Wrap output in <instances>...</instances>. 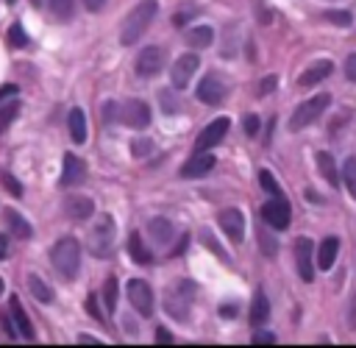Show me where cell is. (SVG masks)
Instances as JSON below:
<instances>
[{
	"label": "cell",
	"instance_id": "54",
	"mask_svg": "<svg viewBox=\"0 0 356 348\" xmlns=\"http://www.w3.org/2000/svg\"><path fill=\"white\" fill-rule=\"evenodd\" d=\"M3 290H6V284H3V278H0V292H3Z\"/></svg>",
	"mask_w": 356,
	"mask_h": 348
},
{
	"label": "cell",
	"instance_id": "35",
	"mask_svg": "<svg viewBox=\"0 0 356 348\" xmlns=\"http://www.w3.org/2000/svg\"><path fill=\"white\" fill-rule=\"evenodd\" d=\"M323 19H331L334 25H339V28H348V25H353V17H350V11H323Z\"/></svg>",
	"mask_w": 356,
	"mask_h": 348
},
{
	"label": "cell",
	"instance_id": "6",
	"mask_svg": "<svg viewBox=\"0 0 356 348\" xmlns=\"http://www.w3.org/2000/svg\"><path fill=\"white\" fill-rule=\"evenodd\" d=\"M261 220H264L270 228H275V231L289 228L292 212H289V203L284 200V195H273V198L261 206Z\"/></svg>",
	"mask_w": 356,
	"mask_h": 348
},
{
	"label": "cell",
	"instance_id": "10",
	"mask_svg": "<svg viewBox=\"0 0 356 348\" xmlns=\"http://www.w3.org/2000/svg\"><path fill=\"white\" fill-rule=\"evenodd\" d=\"M197 67H200V58H197L195 53H184V56H178V61H175L172 70H170L172 86H175L178 92L186 89V86H189V78L197 72Z\"/></svg>",
	"mask_w": 356,
	"mask_h": 348
},
{
	"label": "cell",
	"instance_id": "18",
	"mask_svg": "<svg viewBox=\"0 0 356 348\" xmlns=\"http://www.w3.org/2000/svg\"><path fill=\"white\" fill-rule=\"evenodd\" d=\"M331 70H334V64H331V61H314L312 67H306V70L300 72L298 86H314V84H320L323 78H328V75H331Z\"/></svg>",
	"mask_w": 356,
	"mask_h": 348
},
{
	"label": "cell",
	"instance_id": "26",
	"mask_svg": "<svg viewBox=\"0 0 356 348\" xmlns=\"http://www.w3.org/2000/svg\"><path fill=\"white\" fill-rule=\"evenodd\" d=\"M128 253H131V259L139 262V264H150V262H153V253H150V248L142 242L139 234H131V237H128Z\"/></svg>",
	"mask_w": 356,
	"mask_h": 348
},
{
	"label": "cell",
	"instance_id": "39",
	"mask_svg": "<svg viewBox=\"0 0 356 348\" xmlns=\"http://www.w3.org/2000/svg\"><path fill=\"white\" fill-rule=\"evenodd\" d=\"M0 181H3V184H6V189H8V192H11V195H17V198H19V195H22V187H19V184H17V178H14V175H11V173H0Z\"/></svg>",
	"mask_w": 356,
	"mask_h": 348
},
{
	"label": "cell",
	"instance_id": "53",
	"mask_svg": "<svg viewBox=\"0 0 356 348\" xmlns=\"http://www.w3.org/2000/svg\"><path fill=\"white\" fill-rule=\"evenodd\" d=\"M350 326H356V295L350 298Z\"/></svg>",
	"mask_w": 356,
	"mask_h": 348
},
{
	"label": "cell",
	"instance_id": "44",
	"mask_svg": "<svg viewBox=\"0 0 356 348\" xmlns=\"http://www.w3.org/2000/svg\"><path fill=\"white\" fill-rule=\"evenodd\" d=\"M86 312H89L95 320H100V323H103V312L97 309V298H95V295H89V298H86Z\"/></svg>",
	"mask_w": 356,
	"mask_h": 348
},
{
	"label": "cell",
	"instance_id": "24",
	"mask_svg": "<svg viewBox=\"0 0 356 348\" xmlns=\"http://www.w3.org/2000/svg\"><path fill=\"white\" fill-rule=\"evenodd\" d=\"M267 317H270V301H267V295L261 290H256L253 303H250V323L261 326V323H267Z\"/></svg>",
	"mask_w": 356,
	"mask_h": 348
},
{
	"label": "cell",
	"instance_id": "46",
	"mask_svg": "<svg viewBox=\"0 0 356 348\" xmlns=\"http://www.w3.org/2000/svg\"><path fill=\"white\" fill-rule=\"evenodd\" d=\"M275 84H278V78H275V75H267V78L259 84V95H270V92L275 89Z\"/></svg>",
	"mask_w": 356,
	"mask_h": 348
},
{
	"label": "cell",
	"instance_id": "17",
	"mask_svg": "<svg viewBox=\"0 0 356 348\" xmlns=\"http://www.w3.org/2000/svg\"><path fill=\"white\" fill-rule=\"evenodd\" d=\"M64 212H67V217L70 220H89L92 217V212H95V200L92 198H83V195H75V198H67V203H64Z\"/></svg>",
	"mask_w": 356,
	"mask_h": 348
},
{
	"label": "cell",
	"instance_id": "22",
	"mask_svg": "<svg viewBox=\"0 0 356 348\" xmlns=\"http://www.w3.org/2000/svg\"><path fill=\"white\" fill-rule=\"evenodd\" d=\"M147 234L153 237L156 245H167V242L172 239L175 228H172V223H170L167 217H153V220L147 223Z\"/></svg>",
	"mask_w": 356,
	"mask_h": 348
},
{
	"label": "cell",
	"instance_id": "37",
	"mask_svg": "<svg viewBox=\"0 0 356 348\" xmlns=\"http://www.w3.org/2000/svg\"><path fill=\"white\" fill-rule=\"evenodd\" d=\"M259 184H261V189H267L270 195H281V189H278V184H275V178H273L270 170H261V173H259Z\"/></svg>",
	"mask_w": 356,
	"mask_h": 348
},
{
	"label": "cell",
	"instance_id": "36",
	"mask_svg": "<svg viewBox=\"0 0 356 348\" xmlns=\"http://www.w3.org/2000/svg\"><path fill=\"white\" fill-rule=\"evenodd\" d=\"M150 150H153V142L150 139H145V136H139V139H134L131 142V156H150Z\"/></svg>",
	"mask_w": 356,
	"mask_h": 348
},
{
	"label": "cell",
	"instance_id": "21",
	"mask_svg": "<svg viewBox=\"0 0 356 348\" xmlns=\"http://www.w3.org/2000/svg\"><path fill=\"white\" fill-rule=\"evenodd\" d=\"M67 128H70V136H72V142L75 145H81V142H86V114H83V109H70V117H67Z\"/></svg>",
	"mask_w": 356,
	"mask_h": 348
},
{
	"label": "cell",
	"instance_id": "52",
	"mask_svg": "<svg viewBox=\"0 0 356 348\" xmlns=\"http://www.w3.org/2000/svg\"><path fill=\"white\" fill-rule=\"evenodd\" d=\"M78 342H81V345H97V340H95V337H89V334H81V337H78Z\"/></svg>",
	"mask_w": 356,
	"mask_h": 348
},
{
	"label": "cell",
	"instance_id": "14",
	"mask_svg": "<svg viewBox=\"0 0 356 348\" xmlns=\"http://www.w3.org/2000/svg\"><path fill=\"white\" fill-rule=\"evenodd\" d=\"M211 167H214V156H211L209 150H197L195 156H189V159L184 161L181 178H200V175H206Z\"/></svg>",
	"mask_w": 356,
	"mask_h": 348
},
{
	"label": "cell",
	"instance_id": "33",
	"mask_svg": "<svg viewBox=\"0 0 356 348\" xmlns=\"http://www.w3.org/2000/svg\"><path fill=\"white\" fill-rule=\"evenodd\" d=\"M8 45H11V47H28V33L22 31L19 22H14V25L8 28Z\"/></svg>",
	"mask_w": 356,
	"mask_h": 348
},
{
	"label": "cell",
	"instance_id": "47",
	"mask_svg": "<svg viewBox=\"0 0 356 348\" xmlns=\"http://www.w3.org/2000/svg\"><path fill=\"white\" fill-rule=\"evenodd\" d=\"M153 334H156V342H164V345H170V342H172V334H170L164 326H159Z\"/></svg>",
	"mask_w": 356,
	"mask_h": 348
},
{
	"label": "cell",
	"instance_id": "20",
	"mask_svg": "<svg viewBox=\"0 0 356 348\" xmlns=\"http://www.w3.org/2000/svg\"><path fill=\"white\" fill-rule=\"evenodd\" d=\"M8 312H11V317H14L17 329H19V334H22L25 340H33V337H36V334H33V326H31V320H28V315H25V309H22V303H19L17 295L8 298Z\"/></svg>",
	"mask_w": 356,
	"mask_h": 348
},
{
	"label": "cell",
	"instance_id": "29",
	"mask_svg": "<svg viewBox=\"0 0 356 348\" xmlns=\"http://www.w3.org/2000/svg\"><path fill=\"white\" fill-rule=\"evenodd\" d=\"M28 287H31V292H33L36 301H42V303H50V301H53V290H50L47 281H42L39 276H28Z\"/></svg>",
	"mask_w": 356,
	"mask_h": 348
},
{
	"label": "cell",
	"instance_id": "28",
	"mask_svg": "<svg viewBox=\"0 0 356 348\" xmlns=\"http://www.w3.org/2000/svg\"><path fill=\"white\" fill-rule=\"evenodd\" d=\"M317 167H320L323 178H325L331 187H337V184H339V178H337V170H334V159H331V153L320 150V153H317Z\"/></svg>",
	"mask_w": 356,
	"mask_h": 348
},
{
	"label": "cell",
	"instance_id": "16",
	"mask_svg": "<svg viewBox=\"0 0 356 348\" xmlns=\"http://www.w3.org/2000/svg\"><path fill=\"white\" fill-rule=\"evenodd\" d=\"M295 262H298V276L303 281H312L314 278V264H312V239L300 237L295 242Z\"/></svg>",
	"mask_w": 356,
	"mask_h": 348
},
{
	"label": "cell",
	"instance_id": "27",
	"mask_svg": "<svg viewBox=\"0 0 356 348\" xmlns=\"http://www.w3.org/2000/svg\"><path fill=\"white\" fill-rule=\"evenodd\" d=\"M17 111H19V97H17V95H14V97L0 100V131H6V128H8V122L17 117Z\"/></svg>",
	"mask_w": 356,
	"mask_h": 348
},
{
	"label": "cell",
	"instance_id": "31",
	"mask_svg": "<svg viewBox=\"0 0 356 348\" xmlns=\"http://www.w3.org/2000/svg\"><path fill=\"white\" fill-rule=\"evenodd\" d=\"M342 178H345L348 192H350L353 200H356V156H348V159H345V164H342Z\"/></svg>",
	"mask_w": 356,
	"mask_h": 348
},
{
	"label": "cell",
	"instance_id": "50",
	"mask_svg": "<svg viewBox=\"0 0 356 348\" xmlns=\"http://www.w3.org/2000/svg\"><path fill=\"white\" fill-rule=\"evenodd\" d=\"M8 256V239H6V234H0V259H6Z\"/></svg>",
	"mask_w": 356,
	"mask_h": 348
},
{
	"label": "cell",
	"instance_id": "8",
	"mask_svg": "<svg viewBox=\"0 0 356 348\" xmlns=\"http://www.w3.org/2000/svg\"><path fill=\"white\" fill-rule=\"evenodd\" d=\"M128 301H131L134 312H139L142 317H150L153 315V290H150L147 281L131 278L128 281Z\"/></svg>",
	"mask_w": 356,
	"mask_h": 348
},
{
	"label": "cell",
	"instance_id": "15",
	"mask_svg": "<svg viewBox=\"0 0 356 348\" xmlns=\"http://www.w3.org/2000/svg\"><path fill=\"white\" fill-rule=\"evenodd\" d=\"M220 228L228 234L231 242H242L245 237V217L239 209H222L220 212Z\"/></svg>",
	"mask_w": 356,
	"mask_h": 348
},
{
	"label": "cell",
	"instance_id": "48",
	"mask_svg": "<svg viewBox=\"0 0 356 348\" xmlns=\"http://www.w3.org/2000/svg\"><path fill=\"white\" fill-rule=\"evenodd\" d=\"M17 95V86L14 84H6V86H0V100H6V97H14Z\"/></svg>",
	"mask_w": 356,
	"mask_h": 348
},
{
	"label": "cell",
	"instance_id": "40",
	"mask_svg": "<svg viewBox=\"0 0 356 348\" xmlns=\"http://www.w3.org/2000/svg\"><path fill=\"white\" fill-rule=\"evenodd\" d=\"M242 128H245L248 136H256V134H259V117H256V114H248V117L242 120Z\"/></svg>",
	"mask_w": 356,
	"mask_h": 348
},
{
	"label": "cell",
	"instance_id": "3",
	"mask_svg": "<svg viewBox=\"0 0 356 348\" xmlns=\"http://www.w3.org/2000/svg\"><path fill=\"white\" fill-rule=\"evenodd\" d=\"M114 217L111 214H100L92 228H89V253L97 259H108L114 253Z\"/></svg>",
	"mask_w": 356,
	"mask_h": 348
},
{
	"label": "cell",
	"instance_id": "11",
	"mask_svg": "<svg viewBox=\"0 0 356 348\" xmlns=\"http://www.w3.org/2000/svg\"><path fill=\"white\" fill-rule=\"evenodd\" d=\"M228 128H231V120H228V117H217V120H211V122L197 134L195 148H197V150H209V148L220 145L222 136L228 134Z\"/></svg>",
	"mask_w": 356,
	"mask_h": 348
},
{
	"label": "cell",
	"instance_id": "9",
	"mask_svg": "<svg viewBox=\"0 0 356 348\" xmlns=\"http://www.w3.org/2000/svg\"><path fill=\"white\" fill-rule=\"evenodd\" d=\"M161 67H164V50H161L159 45H147V47L139 50V56H136V72H139L142 78L159 75Z\"/></svg>",
	"mask_w": 356,
	"mask_h": 348
},
{
	"label": "cell",
	"instance_id": "30",
	"mask_svg": "<svg viewBox=\"0 0 356 348\" xmlns=\"http://www.w3.org/2000/svg\"><path fill=\"white\" fill-rule=\"evenodd\" d=\"M44 3L56 19H70L75 14V0H44Z\"/></svg>",
	"mask_w": 356,
	"mask_h": 348
},
{
	"label": "cell",
	"instance_id": "55",
	"mask_svg": "<svg viewBox=\"0 0 356 348\" xmlns=\"http://www.w3.org/2000/svg\"><path fill=\"white\" fill-rule=\"evenodd\" d=\"M6 3H8V6H14V3H17V0H6Z\"/></svg>",
	"mask_w": 356,
	"mask_h": 348
},
{
	"label": "cell",
	"instance_id": "49",
	"mask_svg": "<svg viewBox=\"0 0 356 348\" xmlns=\"http://www.w3.org/2000/svg\"><path fill=\"white\" fill-rule=\"evenodd\" d=\"M83 3H86L89 11H100V8L106 6V0H83Z\"/></svg>",
	"mask_w": 356,
	"mask_h": 348
},
{
	"label": "cell",
	"instance_id": "13",
	"mask_svg": "<svg viewBox=\"0 0 356 348\" xmlns=\"http://www.w3.org/2000/svg\"><path fill=\"white\" fill-rule=\"evenodd\" d=\"M83 178H86V164L75 156V153H67L64 156V164H61V187H78V184H83Z\"/></svg>",
	"mask_w": 356,
	"mask_h": 348
},
{
	"label": "cell",
	"instance_id": "41",
	"mask_svg": "<svg viewBox=\"0 0 356 348\" xmlns=\"http://www.w3.org/2000/svg\"><path fill=\"white\" fill-rule=\"evenodd\" d=\"M117 111H120V106H117L114 100H106V103H103V120H106V122H108V120H117V117H120Z\"/></svg>",
	"mask_w": 356,
	"mask_h": 348
},
{
	"label": "cell",
	"instance_id": "19",
	"mask_svg": "<svg viewBox=\"0 0 356 348\" xmlns=\"http://www.w3.org/2000/svg\"><path fill=\"white\" fill-rule=\"evenodd\" d=\"M337 253H339V239L337 237H325L317 248V267L320 270H331L334 262H337Z\"/></svg>",
	"mask_w": 356,
	"mask_h": 348
},
{
	"label": "cell",
	"instance_id": "7",
	"mask_svg": "<svg viewBox=\"0 0 356 348\" xmlns=\"http://www.w3.org/2000/svg\"><path fill=\"white\" fill-rule=\"evenodd\" d=\"M195 95H197V100H200V103H206V106H220V103L225 100L228 89H225V81H222L220 75L209 72V75H203V78H200V84H197V89H195Z\"/></svg>",
	"mask_w": 356,
	"mask_h": 348
},
{
	"label": "cell",
	"instance_id": "34",
	"mask_svg": "<svg viewBox=\"0 0 356 348\" xmlns=\"http://www.w3.org/2000/svg\"><path fill=\"white\" fill-rule=\"evenodd\" d=\"M103 301H106V306L114 312V306H117V278H114V276H108V278H106V287H103Z\"/></svg>",
	"mask_w": 356,
	"mask_h": 348
},
{
	"label": "cell",
	"instance_id": "56",
	"mask_svg": "<svg viewBox=\"0 0 356 348\" xmlns=\"http://www.w3.org/2000/svg\"><path fill=\"white\" fill-rule=\"evenodd\" d=\"M33 3H36V6H39V3H42V0H33Z\"/></svg>",
	"mask_w": 356,
	"mask_h": 348
},
{
	"label": "cell",
	"instance_id": "32",
	"mask_svg": "<svg viewBox=\"0 0 356 348\" xmlns=\"http://www.w3.org/2000/svg\"><path fill=\"white\" fill-rule=\"evenodd\" d=\"M159 103H161V111H164V114H178V111H181L178 97H175L170 89H161V92H159Z\"/></svg>",
	"mask_w": 356,
	"mask_h": 348
},
{
	"label": "cell",
	"instance_id": "4",
	"mask_svg": "<svg viewBox=\"0 0 356 348\" xmlns=\"http://www.w3.org/2000/svg\"><path fill=\"white\" fill-rule=\"evenodd\" d=\"M192 301H195V284L192 281H178L172 284L167 292H164V312L172 317V320H186L189 317V309H192Z\"/></svg>",
	"mask_w": 356,
	"mask_h": 348
},
{
	"label": "cell",
	"instance_id": "38",
	"mask_svg": "<svg viewBox=\"0 0 356 348\" xmlns=\"http://www.w3.org/2000/svg\"><path fill=\"white\" fill-rule=\"evenodd\" d=\"M14 317H11V312L8 315H0V326L6 329V334H8V340H17V337H22L19 334V329H17V323H11Z\"/></svg>",
	"mask_w": 356,
	"mask_h": 348
},
{
	"label": "cell",
	"instance_id": "12",
	"mask_svg": "<svg viewBox=\"0 0 356 348\" xmlns=\"http://www.w3.org/2000/svg\"><path fill=\"white\" fill-rule=\"evenodd\" d=\"M120 117H122V122L131 125L134 131H142V128L150 125V117H153V114H150V106H147L145 100H128V103L122 106Z\"/></svg>",
	"mask_w": 356,
	"mask_h": 348
},
{
	"label": "cell",
	"instance_id": "43",
	"mask_svg": "<svg viewBox=\"0 0 356 348\" xmlns=\"http://www.w3.org/2000/svg\"><path fill=\"white\" fill-rule=\"evenodd\" d=\"M259 239H261V251H264L267 256H273V253H275V239H273V237H267L264 231H259Z\"/></svg>",
	"mask_w": 356,
	"mask_h": 348
},
{
	"label": "cell",
	"instance_id": "51",
	"mask_svg": "<svg viewBox=\"0 0 356 348\" xmlns=\"http://www.w3.org/2000/svg\"><path fill=\"white\" fill-rule=\"evenodd\" d=\"M236 315V306H220V317H234Z\"/></svg>",
	"mask_w": 356,
	"mask_h": 348
},
{
	"label": "cell",
	"instance_id": "2",
	"mask_svg": "<svg viewBox=\"0 0 356 348\" xmlns=\"http://www.w3.org/2000/svg\"><path fill=\"white\" fill-rule=\"evenodd\" d=\"M50 262H53V270L64 281H72L78 276V267H81V245H78V239L61 237L50 251Z\"/></svg>",
	"mask_w": 356,
	"mask_h": 348
},
{
	"label": "cell",
	"instance_id": "42",
	"mask_svg": "<svg viewBox=\"0 0 356 348\" xmlns=\"http://www.w3.org/2000/svg\"><path fill=\"white\" fill-rule=\"evenodd\" d=\"M250 342H253V345H273V342H275V334H270V331H256Z\"/></svg>",
	"mask_w": 356,
	"mask_h": 348
},
{
	"label": "cell",
	"instance_id": "1",
	"mask_svg": "<svg viewBox=\"0 0 356 348\" xmlns=\"http://www.w3.org/2000/svg\"><path fill=\"white\" fill-rule=\"evenodd\" d=\"M156 14H159V3H156V0H139V3L134 6V11L125 17V22H122L120 42H122L125 47L136 45L139 36H142V33L150 28V22L156 19Z\"/></svg>",
	"mask_w": 356,
	"mask_h": 348
},
{
	"label": "cell",
	"instance_id": "45",
	"mask_svg": "<svg viewBox=\"0 0 356 348\" xmlns=\"http://www.w3.org/2000/svg\"><path fill=\"white\" fill-rule=\"evenodd\" d=\"M345 75H348V81L356 84V53H350V56L345 58Z\"/></svg>",
	"mask_w": 356,
	"mask_h": 348
},
{
	"label": "cell",
	"instance_id": "25",
	"mask_svg": "<svg viewBox=\"0 0 356 348\" xmlns=\"http://www.w3.org/2000/svg\"><path fill=\"white\" fill-rule=\"evenodd\" d=\"M214 42V31L209 25H195L186 31V45L189 47H209Z\"/></svg>",
	"mask_w": 356,
	"mask_h": 348
},
{
	"label": "cell",
	"instance_id": "5",
	"mask_svg": "<svg viewBox=\"0 0 356 348\" xmlns=\"http://www.w3.org/2000/svg\"><path fill=\"white\" fill-rule=\"evenodd\" d=\"M328 103H331V95H328V92H323V95H314V97L303 100V103L292 111V117H289V131H300V128L312 125L314 120H320V117H323V111L328 109Z\"/></svg>",
	"mask_w": 356,
	"mask_h": 348
},
{
	"label": "cell",
	"instance_id": "23",
	"mask_svg": "<svg viewBox=\"0 0 356 348\" xmlns=\"http://www.w3.org/2000/svg\"><path fill=\"white\" fill-rule=\"evenodd\" d=\"M3 217H6V223H8V228H11V234H14V237H19V239H31L33 228H31V223H28L19 212L6 209V212H3Z\"/></svg>",
	"mask_w": 356,
	"mask_h": 348
}]
</instances>
